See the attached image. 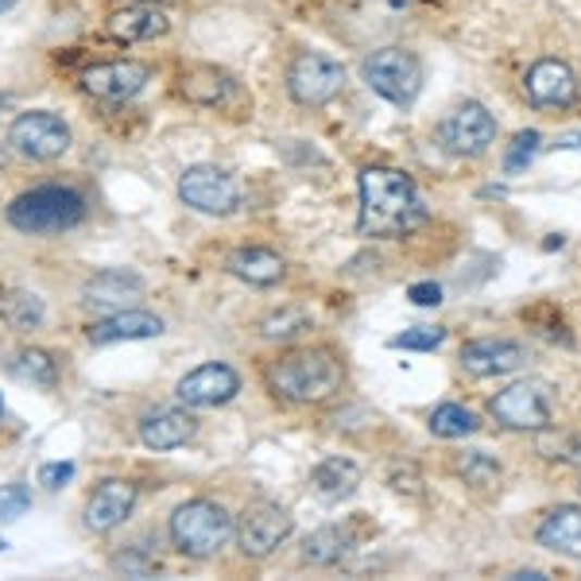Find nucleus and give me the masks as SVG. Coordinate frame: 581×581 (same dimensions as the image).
Returning a JSON list of instances; mask_svg holds the SVG:
<instances>
[{"instance_id": "2eb2a0df", "label": "nucleus", "mask_w": 581, "mask_h": 581, "mask_svg": "<svg viewBox=\"0 0 581 581\" xmlns=\"http://www.w3.org/2000/svg\"><path fill=\"white\" fill-rule=\"evenodd\" d=\"M458 361L469 376H508L528 364V349L511 337H477L461 349Z\"/></svg>"}, {"instance_id": "39448f33", "label": "nucleus", "mask_w": 581, "mask_h": 581, "mask_svg": "<svg viewBox=\"0 0 581 581\" xmlns=\"http://www.w3.org/2000/svg\"><path fill=\"white\" fill-rule=\"evenodd\" d=\"M364 82L372 94H380L392 106H415V97L423 89V62L404 47H380L364 59L361 66Z\"/></svg>"}, {"instance_id": "6e6552de", "label": "nucleus", "mask_w": 581, "mask_h": 581, "mask_svg": "<svg viewBox=\"0 0 581 581\" xmlns=\"http://www.w3.org/2000/svg\"><path fill=\"white\" fill-rule=\"evenodd\" d=\"M178 198H183V202L190 206V210H198V213L225 218V213L240 210V198H245V190H240V183L230 175V171L198 163V168L183 171V178H178Z\"/></svg>"}, {"instance_id": "72a5a7b5", "label": "nucleus", "mask_w": 581, "mask_h": 581, "mask_svg": "<svg viewBox=\"0 0 581 581\" xmlns=\"http://www.w3.org/2000/svg\"><path fill=\"white\" fill-rule=\"evenodd\" d=\"M32 508V489L27 484H4L0 489V523H16Z\"/></svg>"}, {"instance_id": "2f4dec72", "label": "nucleus", "mask_w": 581, "mask_h": 581, "mask_svg": "<svg viewBox=\"0 0 581 581\" xmlns=\"http://www.w3.org/2000/svg\"><path fill=\"white\" fill-rule=\"evenodd\" d=\"M539 148H543V136H539L535 128H528V133H516L508 156H504V175H523V171L535 163Z\"/></svg>"}, {"instance_id": "20e7f679", "label": "nucleus", "mask_w": 581, "mask_h": 581, "mask_svg": "<svg viewBox=\"0 0 581 581\" xmlns=\"http://www.w3.org/2000/svg\"><path fill=\"white\" fill-rule=\"evenodd\" d=\"M168 531L178 555L206 563V558L221 555V546L233 539V516L213 500H186L175 508Z\"/></svg>"}, {"instance_id": "4be33fe9", "label": "nucleus", "mask_w": 581, "mask_h": 581, "mask_svg": "<svg viewBox=\"0 0 581 581\" xmlns=\"http://www.w3.org/2000/svg\"><path fill=\"white\" fill-rule=\"evenodd\" d=\"M539 546L555 551L566 558H581V508L573 504H558L555 511H546V520L535 531Z\"/></svg>"}, {"instance_id": "9b49d317", "label": "nucleus", "mask_w": 581, "mask_h": 581, "mask_svg": "<svg viewBox=\"0 0 581 581\" xmlns=\"http://www.w3.org/2000/svg\"><path fill=\"white\" fill-rule=\"evenodd\" d=\"M438 136H442V144H446V151L477 159L496 144V121L481 101H466V106H458L442 121Z\"/></svg>"}, {"instance_id": "1a4fd4ad", "label": "nucleus", "mask_w": 581, "mask_h": 581, "mask_svg": "<svg viewBox=\"0 0 581 581\" xmlns=\"http://www.w3.org/2000/svg\"><path fill=\"white\" fill-rule=\"evenodd\" d=\"M9 144L24 159L47 163V159H59L62 151L71 148V128H66L62 116L47 113V109H36V113H20L16 121H12Z\"/></svg>"}, {"instance_id": "412c9836", "label": "nucleus", "mask_w": 581, "mask_h": 581, "mask_svg": "<svg viewBox=\"0 0 581 581\" xmlns=\"http://www.w3.org/2000/svg\"><path fill=\"white\" fill-rule=\"evenodd\" d=\"M194 438V415L178 407H159L140 419V442L148 449H175Z\"/></svg>"}, {"instance_id": "6ab92c4d", "label": "nucleus", "mask_w": 581, "mask_h": 581, "mask_svg": "<svg viewBox=\"0 0 581 581\" xmlns=\"http://www.w3.org/2000/svg\"><path fill=\"white\" fill-rule=\"evenodd\" d=\"M163 334V322H159L156 314H148V310H113V314H106L101 322H94V326L86 330L89 345H116V342H144V337H159Z\"/></svg>"}, {"instance_id": "b1692460", "label": "nucleus", "mask_w": 581, "mask_h": 581, "mask_svg": "<svg viewBox=\"0 0 581 581\" xmlns=\"http://www.w3.org/2000/svg\"><path fill=\"white\" fill-rule=\"evenodd\" d=\"M357 484H361V469L357 461L349 458H326L318 461L314 473H310V489L318 493V500L326 504H342L357 493Z\"/></svg>"}, {"instance_id": "bb28decb", "label": "nucleus", "mask_w": 581, "mask_h": 581, "mask_svg": "<svg viewBox=\"0 0 581 581\" xmlns=\"http://www.w3.org/2000/svg\"><path fill=\"white\" fill-rule=\"evenodd\" d=\"M12 376L32 387H54L59 384V361L47 349H20L16 361L9 364Z\"/></svg>"}, {"instance_id": "f03ea898", "label": "nucleus", "mask_w": 581, "mask_h": 581, "mask_svg": "<svg viewBox=\"0 0 581 581\" xmlns=\"http://www.w3.org/2000/svg\"><path fill=\"white\" fill-rule=\"evenodd\" d=\"M345 384V364L326 345L283 353L280 361L268 364V387L287 404H326L337 387Z\"/></svg>"}, {"instance_id": "a211bd4d", "label": "nucleus", "mask_w": 581, "mask_h": 581, "mask_svg": "<svg viewBox=\"0 0 581 581\" xmlns=\"http://www.w3.org/2000/svg\"><path fill=\"white\" fill-rule=\"evenodd\" d=\"M106 32L121 44H151V39H163L171 32V20L156 9V4H124L113 16L106 20Z\"/></svg>"}, {"instance_id": "4c0bfd02", "label": "nucleus", "mask_w": 581, "mask_h": 581, "mask_svg": "<svg viewBox=\"0 0 581 581\" xmlns=\"http://www.w3.org/2000/svg\"><path fill=\"white\" fill-rule=\"evenodd\" d=\"M511 581H546V573L543 570H516Z\"/></svg>"}, {"instance_id": "7ed1b4c3", "label": "nucleus", "mask_w": 581, "mask_h": 581, "mask_svg": "<svg viewBox=\"0 0 581 581\" xmlns=\"http://www.w3.org/2000/svg\"><path fill=\"white\" fill-rule=\"evenodd\" d=\"M82 218H86V198L71 186H36L9 202V225L32 237L66 233L82 225Z\"/></svg>"}, {"instance_id": "7c9ffc66", "label": "nucleus", "mask_w": 581, "mask_h": 581, "mask_svg": "<svg viewBox=\"0 0 581 581\" xmlns=\"http://www.w3.org/2000/svg\"><path fill=\"white\" fill-rule=\"evenodd\" d=\"M539 454L551 461H570V466H581V434H566V431H551L543 427L539 431Z\"/></svg>"}, {"instance_id": "37998d69", "label": "nucleus", "mask_w": 581, "mask_h": 581, "mask_svg": "<svg viewBox=\"0 0 581 581\" xmlns=\"http://www.w3.org/2000/svg\"><path fill=\"white\" fill-rule=\"evenodd\" d=\"M0 415H4V399H0Z\"/></svg>"}, {"instance_id": "f704fd0d", "label": "nucleus", "mask_w": 581, "mask_h": 581, "mask_svg": "<svg viewBox=\"0 0 581 581\" xmlns=\"http://www.w3.org/2000/svg\"><path fill=\"white\" fill-rule=\"evenodd\" d=\"M156 558L148 555V551H124V555L113 558V570L124 573V578H148L151 570H156Z\"/></svg>"}, {"instance_id": "ddd939ff", "label": "nucleus", "mask_w": 581, "mask_h": 581, "mask_svg": "<svg viewBox=\"0 0 581 581\" xmlns=\"http://www.w3.org/2000/svg\"><path fill=\"white\" fill-rule=\"evenodd\" d=\"M136 500H140V489L133 481H121V477H109L94 489V496L86 500V528L94 535H109V531L121 528L128 516H133Z\"/></svg>"}, {"instance_id": "423d86ee", "label": "nucleus", "mask_w": 581, "mask_h": 581, "mask_svg": "<svg viewBox=\"0 0 581 581\" xmlns=\"http://www.w3.org/2000/svg\"><path fill=\"white\" fill-rule=\"evenodd\" d=\"M489 415L508 431H543L551 427V387L543 380H520L489 399Z\"/></svg>"}, {"instance_id": "c756f323", "label": "nucleus", "mask_w": 581, "mask_h": 581, "mask_svg": "<svg viewBox=\"0 0 581 581\" xmlns=\"http://www.w3.org/2000/svg\"><path fill=\"white\" fill-rule=\"evenodd\" d=\"M302 330H310V314L302 307H283L260 322V337H268V342H290Z\"/></svg>"}, {"instance_id": "ea45409f", "label": "nucleus", "mask_w": 581, "mask_h": 581, "mask_svg": "<svg viewBox=\"0 0 581 581\" xmlns=\"http://www.w3.org/2000/svg\"><path fill=\"white\" fill-rule=\"evenodd\" d=\"M12 4H16V0H0V12H9Z\"/></svg>"}, {"instance_id": "e433bc0d", "label": "nucleus", "mask_w": 581, "mask_h": 581, "mask_svg": "<svg viewBox=\"0 0 581 581\" xmlns=\"http://www.w3.org/2000/svg\"><path fill=\"white\" fill-rule=\"evenodd\" d=\"M407 299H411L415 307H438V302H442V287H438V283H411Z\"/></svg>"}, {"instance_id": "dca6fc26", "label": "nucleus", "mask_w": 581, "mask_h": 581, "mask_svg": "<svg viewBox=\"0 0 581 581\" xmlns=\"http://www.w3.org/2000/svg\"><path fill=\"white\" fill-rule=\"evenodd\" d=\"M237 392H240V376L230 364H218V361L186 372L175 387V396L183 399L186 407H221V404H230Z\"/></svg>"}, {"instance_id": "393cba45", "label": "nucleus", "mask_w": 581, "mask_h": 581, "mask_svg": "<svg viewBox=\"0 0 581 581\" xmlns=\"http://www.w3.org/2000/svg\"><path fill=\"white\" fill-rule=\"evenodd\" d=\"M47 318V307L44 299H39L36 290H0V322L9 330H20V334H27V330H39Z\"/></svg>"}, {"instance_id": "4468645a", "label": "nucleus", "mask_w": 581, "mask_h": 581, "mask_svg": "<svg viewBox=\"0 0 581 581\" xmlns=\"http://www.w3.org/2000/svg\"><path fill=\"white\" fill-rule=\"evenodd\" d=\"M523 94L535 109H566L578 97V74L563 59H539L523 78Z\"/></svg>"}, {"instance_id": "c85d7f7f", "label": "nucleus", "mask_w": 581, "mask_h": 581, "mask_svg": "<svg viewBox=\"0 0 581 581\" xmlns=\"http://www.w3.org/2000/svg\"><path fill=\"white\" fill-rule=\"evenodd\" d=\"M477 427H481L477 423V415L461 404H442V407H434V415H431L434 438H466V434H473Z\"/></svg>"}, {"instance_id": "79ce46f5", "label": "nucleus", "mask_w": 581, "mask_h": 581, "mask_svg": "<svg viewBox=\"0 0 581 581\" xmlns=\"http://www.w3.org/2000/svg\"><path fill=\"white\" fill-rule=\"evenodd\" d=\"M4 546H9V543H4V539H0V551H4Z\"/></svg>"}, {"instance_id": "cd10ccee", "label": "nucleus", "mask_w": 581, "mask_h": 581, "mask_svg": "<svg viewBox=\"0 0 581 581\" xmlns=\"http://www.w3.org/2000/svg\"><path fill=\"white\" fill-rule=\"evenodd\" d=\"M454 473L466 484H473V489H500V466H496L489 454H481V449L458 454V458H454Z\"/></svg>"}, {"instance_id": "a19ab883", "label": "nucleus", "mask_w": 581, "mask_h": 581, "mask_svg": "<svg viewBox=\"0 0 581 581\" xmlns=\"http://www.w3.org/2000/svg\"><path fill=\"white\" fill-rule=\"evenodd\" d=\"M140 4H168V0H140Z\"/></svg>"}, {"instance_id": "f3484780", "label": "nucleus", "mask_w": 581, "mask_h": 581, "mask_svg": "<svg viewBox=\"0 0 581 581\" xmlns=\"http://www.w3.org/2000/svg\"><path fill=\"white\" fill-rule=\"evenodd\" d=\"M144 295V280L128 268H106V272H97L94 280H86L82 287V302L89 310H128L136 299Z\"/></svg>"}, {"instance_id": "aec40b11", "label": "nucleus", "mask_w": 581, "mask_h": 581, "mask_svg": "<svg viewBox=\"0 0 581 581\" xmlns=\"http://www.w3.org/2000/svg\"><path fill=\"white\" fill-rule=\"evenodd\" d=\"M178 94L190 106L221 109L237 97V78L230 71H218V66H190V71L178 74Z\"/></svg>"}, {"instance_id": "5701e85b", "label": "nucleus", "mask_w": 581, "mask_h": 581, "mask_svg": "<svg viewBox=\"0 0 581 581\" xmlns=\"http://www.w3.org/2000/svg\"><path fill=\"white\" fill-rule=\"evenodd\" d=\"M230 268L237 280L252 283V287H272V283H280L283 275H287V264H283V256L272 252V248H260V245H248V248H237V252L230 256Z\"/></svg>"}, {"instance_id": "58836bf2", "label": "nucleus", "mask_w": 581, "mask_h": 581, "mask_svg": "<svg viewBox=\"0 0 581 581\" xmlns=\"http://www.w3.org/2000/svg\"><path fill=\"white\" fill-rule=\"evenodd\" d=\"M4 163H9V148H4V144H0V168H4Z\"/></svg>"}, {"instance_id": "9d476101", "label": "nucleus", "mask_w": 581, "mask_h": 581, "mask_svg": "<svg viewBox=\"0 0 581 581\" xmlns=\"http://www.w3.org/2000/svg\"><path fill=\"white\" fill-rule=\"evenodd\" d=\"M290 528H295V520H290V511L280 508V504H252V508H245V516H240V523L233 528V535H237V546L245 558H268L280 551V543H287Z\"/></svg>"}, {"instance_id": "c9c22d12", "label": "nucleus", "mask_w": 581, "mask_h": 581, "mask_svg": "<svg viewBox=\"0 0 581 581\" xmlns=\"http://www.w3.org/2000/svg\"><path fill=\"white\" fill-rule=\"evenodd\" d=\"M74 481V461H47L44 469H39V484L44 489H62V484H71Z\"/></svg>"}, {"instance_id": "f8f14e48", "label": "nucleus", "mask_w": 581, "mask_h": 581, "mask_svg": "<svg viewBox=\"0 0 581 581\" xmlns=\"http://www.w3.org/2000/svg\"><path fill=\"white\" fill-rule=\"evenodd\" d=\"M151 82V66L136 59H113V62H97L82 74V89L97 101H128Z\"/></svg>"}, {"instance_id": "a878e982", "label": "nucleus", "mask_w": 581, "mask_h": 581, "mask_svg": "<svg viewBox=\"0 0 581 581\" xmlns=\"http://www.w3.org/2000/svg\"><path fill=\"white\" fill-rule=\"evenodd\" d=\"M349 551H353V535L345 528H337V523L310 531V539L302 543V558L310 566H337Z\"/></svg>"}, {"instance_id": "0eeeda50", "label": "nucleus", "mask_w": 581, "mask_h": 581, "mask_svg": "<svg viewBox=\"0 0 581 581\" xmlns=\"http://www.w3.org/2000/svg\"><path fill=\"white\" fill-rule=\"evenodd\" d=\"M342 89H345V66L330 59V54L302 51L287 66V94L307 109L330 106Z\"/></svg>"}, {"instance_id": "f257e3e1", "label": "nucleus", "mask_w": 581, "mask_h": 581, "mask_svg": "<svg viewBox=\"0 0 581 581\" xmlns=\"http://www.w3.org/2000/svg\"><path fill=\"white\" fill-rule=\"evenodd\" d=\"M427 221V206L404 171L364 168L361 171V218L357 233L369 240H392Z\"/></svg>"}, {"instance_id": "473e14b6", "label": "nucleus", "mask_w": 581, "mask_h": 581, "mask_svg": "<svg viewBox=\"0 0 581 581\" xmlns=\"http://www.w3.org/2000/svg\"><path fill=\"white\" fill-rule=\"evenodd\" d=\"M442 342H446V330L442 326H411V330H404V334L387 337L392 349H411V353H431V349H438Z\"/></svg>"}]
</instances>
